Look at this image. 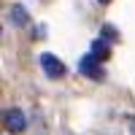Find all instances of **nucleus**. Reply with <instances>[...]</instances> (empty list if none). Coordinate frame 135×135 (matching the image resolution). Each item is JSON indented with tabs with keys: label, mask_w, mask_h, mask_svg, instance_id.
Masks as SVG:
<instances>
[{
	"label": "nucleus",
	"mask_w": 135,
	"mask_h": 135,
	"mask_svg": "<svg viewBox=\"0 0 135 135\" xmlns=\"http://www.w3.org/2000/svg\"><path fill=\"white\" fill-rule=\"evenodd\" d=\"M111 54V49H108V41L105 38H97L95 43H92V57H97V60H105Z\"/></svg>",
	"instance_id": "nucleus-5"
},
{
	"label": "nucleus",
	"mask_w": 135,
	"mask_h": 135,
	"mask_svg": "<svg viewBox=\"0 0 135 135\" xmlns=\"http://www.w3.org/2000/svg\"><path fill=\"white\" fill-rule=\"evenodd\" d=\"M103 38H105V41H116V30L111 27V25H105V27H103Z\"/></svg>",
	"instance_id": "nucleus-6"
},
{
	"label": "nucleus",
	"mask_w": 135,
	"mask_h": 135,
	"mask_svg": "<svg viewBox=\"0 0 135 135\" xmlns=\"http://www.w3.org/2000/svg\"><path fill=\"white\" fill-rule=\"evenodd\" d=\"M97 3H111V0H97Z\"/></svg>",
	"instance_id": "nucleus-7"
},
{
	"label": "nucleus",
	"mask_w": 135,
	"mask_h": 135,
	"mask_svg": "<svg viewBox=\"0 0 135 135\" xmlns=\"http://www.w3.org/2000/svg\"><path fill=\"white\" fill-rule=\"evenodd\" d=\"M78 70H81L86 78H103L105 73H103V68H100V60L97 57H92V54H84L81 57V62H78Z\"/></svg>",
	"instance_id": "nucleus-2"
},
{
	"label": "nucleus",
	"mask_w": 135,
	"mask_h": 135,
	"mask_svg": "<svg viewBox=\"0 0 135 135\" xmlns=\"http://www.w3.org/2000/svg\"><path fill=\"white\" fill-rule=\"evenodd\" d=\"M6 127H8L11 132H25V127H27V119H25V114H22L19 108H11V111H6Z\"/></svg>",
	"instance_id": "nucleus-3"
},
{
	"label": "nucleus",
	"mask_w": 135,
	"mask_h": 135,
	"mask_svg": "<svg viewBox=\"0 0 135 135\" xmlns=\"http://www.w3.org/2000/svg\"><path fill=\"white\" fill-rule=\"evenodd\" d=\"M41 68H43V73H46L49 78H60V76H65V65H62V60L60 57H54V54H41Z\"/></svg>",
	"instance_id": "nucleus-1"
},
{
	"label": "nucleus",
	"mask_w": 135,
	"mask_h": 135,
	"mask_svg": "<svg viewBox=\"0 0 135 135\" xmlns=\"http://www.w3.org/2000/svg\"><path fill=\"white\" fill-rule=\"evenodd\" d=\"M8 16H11V22H14L16 27H25L27 25V11H25V6H11Z\"/></svg>",
	"instance_id": "nucleus-4"
}]
</instances>
